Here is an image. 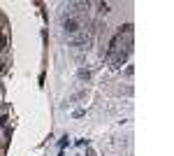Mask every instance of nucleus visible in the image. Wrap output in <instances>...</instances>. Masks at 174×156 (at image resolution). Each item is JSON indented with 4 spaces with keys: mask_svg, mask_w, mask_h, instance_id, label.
Here are the masks:
<instances>
[{
    "mask_svg": "<svg viewBox=\"0 0 174 156\" xmlns=\"http://www.w3.org/2000/svg\"><path fill=\"white\" fill-rule=\"evenodd\" d=\"M98 7H100V12H109L111 10V2H98Z\"/></svg>",
    "mask_w": 174,
    "mask_h": 156,
    "instance_id": "obj_2",
    "label": "nucleus"
},
{
    "mask_svg": "<svg viewBox=\"0 0 174 156\" xmlns=\"http://www.w3.org/2000/svg\"><path fill=\"white\" fill-rule=\"evenodd\" d=\"M88 77H91V70H84V68H81L79 70V79H88Z\"/></svg>",
    "mask_w": 174,
    "mask_h": 156,
    "instance_id": "obj_3",
    "label": "nucleus"
},
{
    "mask_svg": "<svg viewBox=\"0 0 174 156\" xmlns=\"http://www.w3.org/2000/svg\"><path fill=\"white\" fill-rule=\"evenodd\" d=\"M63 28H65L67 40H70V37L79 35L81 30H86V26H84V21H81L77 14H65V16H63Z\"/></svg>",
    "mask_w": 174,
    "mask_h": 156,
    "instance_id": "obj_1",
    "label": "nucleus"
}]
</instances>
